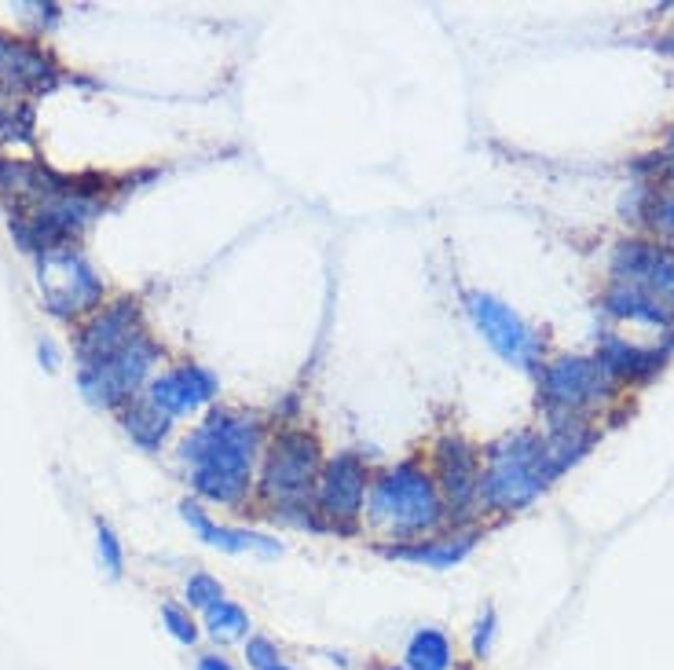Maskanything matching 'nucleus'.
Segmentation results:
<instances>
[{"label":"nucleus","instance_id":"obj_24","mask_svg":"<svg viewBox=\"0 0 674 670\" xmlns=\"http://www.w3.org/2000/svg\"><path fill=\"white\" fill-rule=\"evenodd\" d=\"M100 557H103V568L111 571V576L118 579L125 568V554H122V543H118V535L106 528V524L100 520Z\"/></svg>","mask_w":674,"mask_h":670},{"label":"nucleus","instance_id":"obj_2","mask_svg":"<svg viewBox=\"0 0 674 670\" xmlns=\"http://www.w3.org/2000/svg\"><path fill=\"white\" fill-rule=\"evenodd\" d=\"M558 476L550 462L547 440L532 433H513L488 447V470L480 476L477 495L484 506L513 513L528 506Z\"/></svg>","mask_w":674,"mask_h":670},{"label":"nucleus","instance_id":"obj_29","mask_svg":"<svg viewBox=\"0 0 674 670\" xmlns=\"http://www.w3.org/2000/svg\"><path fill=\"white\" fill-rule=\"evenodd\" d=\"M41 359H44L48 370H55V349H52V344H41Z\"/></svg>","mask_w":674,"mask_h":670},{"label":"nucleus","instance_id":"obj_20","mask_svg":"<svg viewBox=\"0 0 674 670\" xmlns=\"http://www.w3.org/2000/svg\"><path fill=\"white\" fill-rule=\"evenodd\" d=\"M125 433L136 440L140 447L154 451L168 433V414H162L151 400L132 403V411L125 414Z\"/></svg>","mask_w":674,"mask_h":670},{"label":"nucleus","instance_id":"obj_3","mask_svg":"<svg viewBox=\"0 0 674 670\" xmlns=\"http://www.w3.org/2000/svg\"><path fill=\"white\" fill-rule=\"evenodd\" d=\"M367 513L389 535H418L440 520L443 502L432 476L418 462H404L375 484Z\"/></svg>","mask_w":674,"mask_h":670},{"label":"nucleus","instance_id":"obj_4","mask_svg":"<svg viewBox=\"0 0 674 670\" xmlns=\"http://www.w3.org/2000/svg\"><path fill=\"white\" fill-rule=\"evenodd\" d=\"M319 470V440L305 429H286L264 462V492L279 502H300Z\"/></svg>","mask_w":674,"mask_h":670},{"label":"nucleus","instance_id":"obj_8","mask_svg":"<svg viewBox=\"0 0 674 670\" xmlns=\"http://www.w3.org/2000/svg\"><path fill=\"white\" fill-rule=\"evenodd\" d=\"M612 378L601 359L564 355L543 374V400L558 411H580V406L605 400L612 392Z\"/></svg>","mask_w":674,"mask_h":670},{"label":"nucleus","instance_id":"obj_31","mask_svg":"<svg viewBox=\"0 0 674 670\" xmlns=\"http://www.w3.org/2000/svg\"><path fill=\"white\" fill-rule=\"evenodd\" d=\"M667 48H671V52H674V33H671V41H667Z\"/></svg>","mask_w":674,"mask_h":670},{"label":"nucleus","instance_id":"obj_30","mask_svg":"<svg viewBox=\"0 0 674 670\" xmlns=\"http://www.w3.org/2000/svg\"><path fill=\"white\" fill-rule=\"evenodd\" d=\"M272 670H294V667H286V663H279V667H272Z\"/></svg>","mask_w":674,"mask_h":670},{"label":"nucleus","instance_id":"obj_1","mask_svg":"<svg viewBox=\"0 0 674 670\" xmlns=\"http://www.w3.org/2000/svg\"><path fill=\"white\" fill-rule=\"evenodd\" d=\"M261 429L253 418L216 411L195 429V436L184 440V458L195 465L191 481L195 492L224 506H235L249 492L253 454H257Z\"/></svg>","mask_w":674,"mask_h":670},{"label":"nucleus","instance_id":"obj_32","mask_svg":"<svg viewBox=\"0 0 674 670\" xmlns=\"http://www.w3.org/2000/svg\"><path fill=\"white\" fill-rule=\"evenodd\" d=\"M385 670H407V667H385Z\"/></svg>","mask_w":674,"mask_h":670},{"label":"nucleus","instance_id":"obj_28","mask_svg":"<svg viewBox=\"0 0 674 670\" xmlns=\"http://www.w3.org/2000/svg\"><path fill=\"white\" fill-rule=\"evenodd\" d=\"M195 670H235V667H232V660H227V656H221V652H206V656H198Z\"/></svg>","mask_w":674,"mask_h":670},{"label":"nucleus","instance_id":"obj_25","mask_svg":"<svg viewBox=\"0 0 674 670\" xmlns=\"http://www.w3.org/2000/svg\"><path fill=\"white\" fill-rule=\"evenodd\" d=\"M246 663L253 670H272V667H279V649H275V641L272 638H249L246 641Z\"/></svg>","mask_w":674,"mask_h":670},{"label":"nucleus","instance_id":"obj_27","mask_svg":"<svg viewBox=\"0 0 674 670\" xmlns=\"http://www.w3.org/2000/svg\"><path fill=\"white\" fill-rule=\"evenodd\" d=\"M649 224L656 227V231H664L674 238V195H664V198H656L653 206H649Z\"/></svg>","mask_w":674,"mask_h":670},{"label":"nucleus","instance_id":"obj_19","mask_svg":"<svg viewBox=\"0 0 674 670\" xmlns=\"http://www.w3.org/2000/svg\"><path fill=\"white\" fill-rule=\"evenodd\" d=\"M451 641L448 633L437 627H421L411 641H407V670H451Z\"/></svg>","mask_w":674,"mask_h":670},{"label":"nucleus","instance_id":"obj_5","mask_svg":"<svg viewBox=\"0 0 674 670\" xmlns=\"http://www.w3.org/2000/svg\"><path fill=\"white\" fill-rule=\"evenodd\" d=\"M466 308H469V316H473L477 330L484 333V341L506 359V363H513L521 370L539 363V355H543V341L524 327V319L517 316L513 308H506L491 293H480V290L466 293Z\"/></svg>","mask_w":674,"mask_h":670},{"label":"nucleus","instance_id":"obj_10","mask_svg":"<svg viewBox=\"0 0 674 670\" xmlns=\"http://www.w3.org/2000/svg\"><path fill=\"white\" fill-rule=\"evenodd\" d=\"M364 495H367V465L359 454L345 451L323 465L319 509L327 513L337 528H348V524L364 513Z\"/></svg>","mask_w":674,"mask_h":670},{"label":"nucleus","instance_id":"obj_17","mask_svg":"<svg viewBox=\"0 0 674 670\" xmlns=\"http://www.w3.org/2000/svg\"><path fill=\"white\" fill-rule=\"evenodd\" d=\"M605 308L620 319H634V322H649V327H674V308L660 305L656 297H649L642 290H631V286H612L605 293Z\"/></svg>","mask_w":674,"mask_h":670},{"label":"nucleus","instance_id":"obj_7","mask_svg":"<svg viewBox=\"0 0 674 670\" xmlns=\"http://www.w3.org/2000/svg\"><path fill=\"white\" fill-rule=\"evenodd\" d=\"M154 359H159V344L140 333L136 341L125 344V349L106 359V363L81 370V392L92 403H100V406L122 403V400H129L132 392L140 389V381L147 378V370L154 367Z\"/></svg>","mask_w":674,"mask_h":670},{"label":"nucleus","instance_id":"obj_18","mask_svg":"<svg viewBox=\"0 0 674 670\" xmlns=\"http://www.w3.org/2000/svg\"><path fill=\"white\" fill-rule=\"evenodd\" d=\"M601 363L612 378H649L664 367V352H645L634 349L627 341H605L601 349Z\"/></svg>","mask_w":674,"mask_h":670},{"label":"nucleus","instance_id":"obj_13","mask_svg":"<svg viewBox=\"0 0 674 670\" xmlns=\"http://www.w3.org/2000/svg\"><path fill=\"white\" fill-rule=\"evenodd\" d=\"M216 396V378L210 374L206 367H198V363H187V367H180L173 370V374H165L159 378L151 385V403L159 406L162 414H191V411H198L202 403L213 400Z\"/></svg>","mask_w":674,"mask_h":670},{"label":"nucleus","instance_id":"obj_11","mask_svg":"<svg viewBox=\"0 0 674 670\" xmlns=\"http://www.w3.org/2000/svg\"><path fill=\"white\" fill-rule=\"evenodd\" d=\"M136 338H140V305L132 301V297H122V301H114L103 316H95L89 327H84L78 341L81 370L106 363V359L118 355Z\"/></svg>","mask_w":674,"mask_h":670},{"label":"nucleus","instance_id":"obj_22","mask_svg":"<svg viewBox=\"0 0 674 670\" xmlns=\"http://www.w3.org/2000/svg\"><path fill=\"white\" fill-rule=\"evenodd\" d=\"M224 601V586L221 579H213L210 571H195V576L187 579V605L191 608H202V612H210L213 605Z\"/></svg>","mask_w":674,"mask_h":670},{"label":"nucleus","instance_id":"obj_26","mask_svg":"<svg viewBox=\"0 0 674 670\" xmlns=\"http://www.w3.org/2000/svg\"><path fill=\"white\" fill-rule=\"evenodd\" d=\"M496 627H499L496 608H484V616H480V623H477V630H473V656H477V660H488V656H491V641H496Z\"/></svg>","mask_w":674,"mask_h":670},{"label":"nucleus","instance_id":"obj_16","mask_svg":"<svg viewBox=\"0 0 674 670\" xmlns=\"http://www.w3.org/2000/svg\"><path fill=\"white\" fill-rule=\"evenodd\" d=\"M477 546V535H462V538H443V543H418V546H385L381 554L392 560H411V565H426V568H455L459 560Z\"/></svg>","mask_w":674,"mask_h":670},{"label":"nucleus","instance_id":"obj_21","mask_svg":"<svg viewBox=\"0 0 674 670\" xmlns=\"http://www.w3.org/2000/svg\"><path fill=\"white\" fill-rule=\"evenodd\" d=\"M206 630H210V638L216 641H243L246 633H249V616H246V608H238L235 601H224L221 605H213L210 612H206Z\"/></svg>","mask_w":674,"mask_h":670},{"label":"nucleus","instance_id":"obj_14","mask_svg":"<svg viewBox=\"0 0 674 670\" xmlns=\"http://www.w3.org/2000/svg\"><path fill=\"white\" fill-rule=\"evenodd\" d=\"M437 476H440V487L451 506H466L480 487L473 447L459 436H443L437 444Z\"/></svg>","mask_w":674,"mask_h":670},{"label":"nucleus","instance_id":"obj_9","mask_svg":"<svg viewBox=\"0 0 674 670\" xmlns=\"http://www.w3.org/2000/svg\"><path fill=\"white\" fill-rule=\"evenodd\" d=\"M612 275L620 286L642 290L656 301H674V249L653 243H620L612 254Z\"/></svg>","mask_w":674,"mask_h":670},{"label":"nucleus","instance_id":"obj_12","mask_svg":"<svg viewBox=\"0 0 674 670\" xmlns=\"http://www.w3.org/2000/svg\"><path fill=\"white\" fill-rule=\"evenodd\" d=\"M59 81V66L52 55L33 41L0 33V89L4 92H52Z\"/></svg>","mask_w":674,"mask_h":670},{"label":"nucleus","instance_id":"obj_23","mask_svg":"<svg viewBox=\"0 0 674 670\" xmlns=\"http://www.w3.org/2000/svg\"><path fill=\"white\" fill-rule=\"evenodd\" d=\"M162 619H165L168 633H173V638H176L180 645H195V641H198V623H195V619H191L187 608H180V605H173V601H165V605H162Z\"/></svg>","mask_w":674,"mask_h":670},{"label":"nucleus","instance_id":"obj_6","mask_svg":"<svg viewBox=\"0 0 674 670\" xmlns=\"http://www.w3.org/2000/svg\"><path fill=\"white\" fill-rule=\"evenodd\" d=\"M38 282L44 293V305L52 308L55 316H74L84 308L100 305L103 282L95 279V271L84 265V257L74 249H48L41 254Z\"/></svg>","mask_w":674,"mask_h":670},{"label":"nucleus","instance_id":"obj_15","mask_svg":"<svg viewBox=\"0 0 674 670\" xmlns=\"http://www.w3.org/2000/svg\"><path fill=\"white\" fill-rule=\"evenodd\" d=\"M180 517L198 532L202 543L224 549V554H246V549H257V554H268V557L283 554L279 538H268V535H257V532H238V528H221V524H213L206 513H202L198 502H191V498L180 502Z\"/></svg>","mask_w":674,"mask_h":670}]
</instances>
